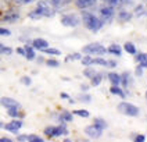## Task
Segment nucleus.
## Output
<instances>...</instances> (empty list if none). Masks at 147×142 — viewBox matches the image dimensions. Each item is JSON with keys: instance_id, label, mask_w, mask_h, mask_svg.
<instances>
[{"instance_id": "18", "label": "nucleus", "mask_w": 147, "mask_h": 142, "mask_svg": "<svg viewBox=\"0 0 147 142\" xmlns=\"http://www.w3.org/2000/svg\"><path fill=\"white\" fill-rule=\"evenodd\" d=\"M58 120H60V123H71L74 120V114L69 113V111H63L58 116Z\"/></svg>"}, {"instance_id": "1", "label": "nucleus", "mask_w": 147, "mask_h": 142, "mask_svg": "<svg viewBox=\"0 0 147 142\" xmlns=\"http://www.w3.org/2000/svg\"><path fill=\"white\" fill-rule=\"evenodd\" d=\"M53 16H54V10L50 7L46 1H39L36 8L28 14V17L31 20H40V18H45V17H53Z\"/></svg>"}, {"instance_id": "17", "label": "nucleus", "mask_w": 147, "mask_h": 142, "mask_svg": "<svg viewBox=\"0 0 147 142\" xmlns=\"http://www.w3.org/2000/svg\"><path fill=\"white\" fill-rule=\"evenodd\" d=\"M110 92H111V95L119 96V98H125V96H126V93L122 91V88H119V85H111Z\"/></svg>"}, {"instance_id": "6", "label": "nucleus", "mask_w": 147, "mask_h": 142, "mask_svg": "<svg viewBox=\"0 0 147 142\" xmlns=\"http://www.w3.org/2000/svg\"><path fill=\"white\" fill-rule=\"evenodd\" d=\"M98 14H100V20L104 24H111L115 17V8L113 6H110V4H107V6H103L100 8Z\"/></svg>"}, {"instance_id": "22", "label": "nucleus", "mask_w": 147, "mask_h": 142, "mask_svg": "<svg viewBox=\"0 0 147 142\" xmlns=\"http://www.w3.org/2000/svg\"><path fill=\"white\" fill-rule=\"evenodd\" d=\"M24 50H25V57L28 58V60H33V58L36 57V54H35V48H33V46L25 45Z\"/></svg>"}, {"instance_id": "4", "label": "nucleus", "mask_w": 147, "mask_h": 142, "mask_svg": "<svg viewBox=\"0 0 147 142\" xmlns=\"http://www.w3.org/2000/svg\"><path fill=\"white\" fill-rule=\"evenodd\" d=\"M118 111L122 113V114H125V116H128V117H138L140 110L138 106H135V105H132V103L121 102V103L118 105Z\"/></svg>"}, {"instance_id": "34", "label": "nucleus", "mask_w": 147, "mask_h": 142, "mask_svg": "<svg viewBox=\"0 0 147 142\" xmlns=\"http://www.w3.org/2000/svg\"><path fill=\"white\" fill-rule=\"evenodd\" d=\"M96 74V71H94V70H93V68H90V66H88V68H86V70H83V75H85V77H86V78H92V77H93V75Z\"/></svg>"}, {"instance_id": "35", "label": "nucleus", "mask_w": 147, "mask_h": 142, "mask_svg": "<svg viewBox=\"0 0 147 142\" xmlns=\"http://www.w3.org/2000/svg\"><path fill=\"white\" fill-rule=\"evenodd\" d=\"M78 100H81V102H85V103H89L90 100H92V96H90L89 93H82L78 96Z\"/></svg>"}, {"instance_id": "28", "label": "nucleus", "mask_w": 147, "mask_h": 142, "mask_svg": "<svg viewBox=\"0 0 147 142\" xmlns=\"http://www.w3.org/2000/svg\"><path fill=\"white\" fill-rule=\"evenodd\" d=\"M7 114L10 117H13V118H21V117H24V114L20 111V109H17V107L7 109Z\"/></svg>"}, {"instance_id": "19", "label": "nucleus", "mask_w": 147, "mask_h": 142, "mask_svg": "<svg viewBox=\"0 0 147 142\" xmlns=\"http://www.w3.org/2000/svg\"><path fill=\"white\" fill-rule=\"evenodd\" d=\"M133 14H135V17L147 16V7H144V4H138L133 10Z\"/></svg>"}, {"instance_id": "25", "label": "nucleus", "mask_w": 147, "mask_h": 142, "mask_svg": "<svg viewBox=\"0 0 147 142\" xmlns=\"http://www.w3.org/2000/svg\"><path fill=\"white\" fill-rule=\"evenodd\" d=\"M108 79H110L111 85H121V75L117 74V73H110Z\"/></svg>"}, {"instance_id": "44", "label": "nucleus", "mask_w": 147, "mask_h": 142, "mask_svg": "<svg viewBox=\"0 0 147 142\" xmlns=\"http://www.w3.org/2000/svg\"><path fill=\"white\" fill-rule=\"evenodd\" d=\"M17 53H18V54H21V56H25L24 48H18V49H17Z\"/></svg>"}, {"instance_id": "20", "label": "nucleus", "mask_w": 147, "mask_h": 142, "mask_svg": "<svg viewBox=\"0 0 147 142\" xmlns=\"http://www.w3.org/2000/svg\"><path fill=\"white\" fill-rule=\"evenodd\" d=\"M103 77H104V74L96 73V74L90 78V85H92V86H98V85L101 84V81H103Z\"/></svg>"}, {"instance_id": "36", "label": "nucleus", "mask_w": 147, "mask_h": 142, "mask_svg": "<svg viewBox=\"0 0 147 142\" xmlns=\"http://www.w3.org/2000/svg\"><path fill=\"white\" fill-rule=\"evenodd\" d=\"M107 4H110V6H113V7H117V6H121L123 3V0H104Z\"/></svg>"}, {"instance_id": "45", "label": "nucleus", "mask_w": 147, "mask_h": 142, "mask_svg": "<svg viewBox=\"0 0 147 142\" xmlns=\"http://www.w3.org/2000/svg\"><path fill=\"white\" fill-rule=\"evenodd\" d=\"M60 96H61L63 99H68V100H69V95H67V93H61Z\"/></svg>"}, {"instance_id": "26", "label": "nucleus", "mask_w": 147, "mask_h": 142, "mask_svg": "<svg viewBox=\"0 0 147 142\" xmlns=\"http://www.w3.org/2000/svg\"><path fill=\"white\" fill-rule=\"evenodd\" d=\"M50 4L53 6V8H61L64 7V6H67L71 0H49Z\"/></svg>"}, {"instance_id": "8", "label": "nucleus", "mask_w": 147, "mask_h": 142, "mask_svg": "<svg viewBox=\"0 0 147 142\" xmlns=\"http://www.w3.org/2000/svg\"><path fill=\"white\" fill-rule=\"evenodd\" d=\"M83 66H107V60L103 57H92V54H86L81 58Z\"/></svg>"}, {"instance_id": "41", "label": "nucleus", "mask_w": 147, "mask_h": 142, "mask_svg": "<svg viewBox=\"0 0 147 142\" xmlns=\"http://www.w3.org/2000/svg\"><path fill=\"white\" fill-rule=\"evenodd\" d=\"M0 35H3V36H10V35H11V31L7 29V28H0Z\"/></svg>"}, {"instance_id": "10", "label": "nucleus", "mask_w": 147, "mask_h": 142, "mask_svg": "<svg viewBox=\"0 0 147 142\" xmlns=\"http://www.w3.org/2000/svg\"><path fill=\"white\" fill-rule=\"evenodd\" d=\"M0 105H1L3 107H6V109H13V107L20 109L21 107L20 102H17V100L13 99V98H8V96H3V98L0 99Z\"/></svg>"}, {"instance_id": "24", "label": "nucleus", "mask_w": 147, "mask_h": 142, "mask_svg": "<svg viewBox=\"0 0 147 142\" xmlns=\"http://www.w3.org/2000/svg\"><path fill=\"white\" fill-rule=\"evenodd\" d=\"M93 124L96 125V127H98L100 130H106L107 127H108V124H107V121L104 120V118H101V117H96L94 120H93Z\"/></svg>"}, {"instance_id": "50", "label": "nucleus", "mask_w": 147, "mask_h": 142, "mask_svg": "<svg viewBox=\"0 0 147 142\" xmlns=\"http://www.w3.org/2000/svg\"><path fill=\"white\" fill-rule=\"evenodd\" d=\"M144 1H146V7H147V0H144Z\"/></svg>"}, {"instance_id": "39", "label": "nucleus", "mask_w": 147, "mask_h": 142, "mask_svg": "<svg viewBox=\"0 0 147 142\" xmlns=\"http://www.w3.org/2000/svg\"><path fill=\"white\" fill-rule=\"evenodd\" d=\"M21 84L25 85V86H29V85L32 84V79H31L29 77H22V78H21Z\"/></svg>"}, {"instance_id": "49", "label": "nucleus", "mask_w": 147, "mask_h": 142, "mask_svg": "<svg viewBox=\"0 0 147 142\" xmlns=\"http://www.w3.org/2000/svg\"><path fill=\"white\" fill-rule=\"evenodd\" d=\"M144 96H146V102H147V91H146V95H144Z\"/></svg>"}, {"instance_id": "43", "label": "nucleus", "mask_w": 147, "mask_h": 142, "mask_svg": "<svg viewBox=\"0 0 147 142\" xmlns=\"http://www.w3.org/2000/svg\"><path fill=\"white\" fill-rule=\"evenodd\" d=\"M107 67H117V61H114V60L107 61Z\"/></svg>"}, {"instance_id": "42", "label": "nucleus", "mask_w": 147, "mask_h": 142, "mask_svg": "<svg viewBox=\"0 0 147 142\" xmlns=\"http://www.w3.org/2000/svg\"><path fill=\"white\" fill-rule=\"evenodd\" d=\"M142 74H143V67L139 64V66L136 67V75H139V77H140Z\"/></svg>"}, {"instance_id": "27", "label": "nucleus", "mask_w": 147, "mask_h": 142, "mask_svg": "<svg viewBox=\"0 0 147 142\" xmlns=\"http://www.w3.org/2000/svg\"><path fill=\"white\" fill-rule=\"evenodd\" d=\"M123 49H125V52L126 53H129V54H136L138 53V49H136V46L132 43V42H126L125 45H123Z\"/></svg>"}, {"instance_id": "16", "label": "nucleus", "mask_w": 147, "mask_h": 142, "mask_svg": "<svg viewBox=\"0 0 147 142\" xmlns=\"http://www.w3.org/2000/svg\"><path fill=\"white\" fill-rule=\"evenodd\" d=\"M135 56L138 64H140L143 68H147V53H136Z\"/></svg>"}, {"instance_id": "12", "label": "nucleus", "mask_w": 147, "mask_h": 142, "mask_svg": "<svg viewBox=\"0 0 147 142\" xmlns=\"http://www.w3.org/2000/svg\"><path fill=\"white\" fill-rule=\"evenodd\" d=\"M17 141L20 142H43V138L38 137V135H18Z\"/></svg>"}, {"instance_id": "40", "label": "nucleus", "mask_w": 147, "mask_h": 142, "mask_svg": "<svg viewBox=\"0 0 147 142\" xmlns=\"http://www.w3.org/2000/svg\"><path fill=\"white\" fill-rule=\"evenodd\" d=\"M133 141H135V142H144V141H146V135L139 134V135H136V137L133 138Z\"/></svg>"}, {"instance_id": "47", "label": "nucleus", "mask_w": 147, "mask_h": 142, "mask_svg": "<svg viewBox=\"0 0 147 142\" xmlns=\"http://www.w3.org/2000/svg\"><path fill=\"white\" fill-rule=\"evenodd\" d=\"M81 89H82V91L86 92L88 89H89V86H88V85H81Z\"/></svg>"}, {"instance_id": "21", "label": "nucleus", "mask_w": 147, "mask_h": 142, "mask_svg": "<svg viewBox=\"0 0 147 142\" xmlns=\"http://www.w3.org/2000/svg\"><path fill=\"white\" fill-rule=\"evenodd\" d=\"M131 73H128V71H125V73H122V75H121V85H122L123 88H128L129 85H131Z\"/></svg>"}, {"instance_id": "7", "label": "nucleus", "mask_w": 147, "mask_h": 142, "mask_svg": "<svg viewBox=\"0 0 147 142\" xmlns=\"http://www.w3.org/2000/svg\"><path fill=\"white\" fill-rule=\"evenodd\" d=\"M81 22V18L76 16V14H74V13H69V14H64V16L61 17V24L64 25V26H68V28H75V26H78Z\"/></svg>"}, {"instance_id": "46", "label": "nucleus", "mask_w": 147, "mask_h": 142, "mask_svg": "<svg viewBox=\"0 0 147 142\" xmlns=\"http://www.w3.org/2000/svg\"><path fill=\"white\" fill-rule=\"evenodd\" d=\"M0 142H11V138H0Z\"/></svg>"}, {"instance_id": "11", "label": "nucleus", "mask_w": 147, "mask_h": 142, "mask_svg": "<svg viewBox=\"0 0 147 142\" xmlns=\"http://www.w3.org/2000/svg\"><path fill=\"white\" fill-rule=\"evenodd\" d=\"M21 127H22V121H21V120H17V118H14L11 123H7V124L3 125V128H4V130H7V131L14 132V134L18 132V130H20Z\"/></svg>"}, {"instance_id": "48", "label": "nucleus", "mask_w": 147, "mask_h": 142, "mask_svg": "<svg viewBox=\"0 0 147 142\" xmlns=\"http://www.w3.org/2000/svg\"><path fill=\"white\" fill-rule=\"evenodd\" d=\"M3 125H4V123H3V121H0V128H3Z\"/></svg>"}, {"instance_id": "9", "label": "nucleus", "mask_w": 147, "mask_h": 142, "mask_svg": "<svg viewBox=\"0 0 147 142\" xmlns=\"http://www.w3.org/2000/svg\"><path fill=\"white\" fill-rule=\"evenodd\" d=\"M85 134H86L89 138L98 139V138H101V135H103V130H100L98 127H96L94 124H92V125H88V127L85 128Z\"/></svg>"}, {"instance_id": "23", "label": "nucleus", "mask_w": 147, "mask_h": 142, "mask_svg": "<svg viewBox=\"0 0 147 142\" xmlns=\"http://www.w3.org/2000/svg\"><path fill=\"white\" fill-rule=\"evenodd\" d=\"M107 53H111L114 56H121L122 54V48L119 45H111L108 49H107Z\"/></svg>"}, {"instance_id": "13", "label": "nucleus", "mask_w": 147, "mask_h": 142, "mask_svg": "<svg viewBox=\"0 0 147 142\" xmlns=\"http://www.w3.org/2000/svg\"><path fill=\"white\" fill-rule=\"evenodd\" d=\"M97 0H75V6L81 10H86V8L92 7Z\"/></svg>"}, {"instance_id": "14", "label": "nucleus", "mask_w": 147, "mask_h": 142, "mask_svg": "<svg viewBox=\"0 0 147 142\" xmlns=\"http://www.w3.org/2000/svg\"><path fill=\"white\" fill-rule=\"evenodd\" d=\"M32 46L35 48V49L42 50V49H45V48H47V46H49V42L45 41V39L38 38V39H33L32 41Z\"/></svg>"}, {"instance_id": "30", "label": "nucleus", "mask_w": 147, "mask_h": 142, "mask_svg": "<svg viewBox=\"0 0 147 142\" xmlns=\"http://www.w3.org/2000/svg\"><path fill=\"white\" fill-rule=\"evenodd\" d=\"M42 52L43 53H47V54H50V56H60L61 54V52L58 49H53V48H45V49H42Z\"/></svg>"}, {"instance_id": "3", "label": "nucleus", "mask_w": 147, "mask_h": 142, "mask_svg": "<svg viewBox=\"0 0 147 142\" xmlns=\"http://www.w3.org/2000/svg\"><path fill=\"white\" fill-rule=\"evenodd\" d=\"M67 134H68V128H67L65 123L45 128V135L49 137V138H57V137H63V135H67Z\"/></svg>"}, {"instance_id": "15", "label": "nucleus", "mask_w": 147, "mask_h": 142, "mask_svg": "<svg viewBox=\"0 0 147 142\" xmlns=\"http://www.w3.org/2000/svg\"><path fill=\"white\" fill-rule=\"evenodd\" d=\"M20 18V14L17 11H8L3 16V21H7V22H14Z\"/></svg>"}, {"instance_id": "29", "label": "nucleus", "mask_w": 147, "mask_h": 142, "mask_svg": "<svg viewBox=\"0 0 147 142\" xmlns=\"http://www.w3.org/2000/svg\"><path fill=\"white\" fill-rule=\"evenodd\" d=\"M132 16H133V14H131V13H128V11L123 10V11H121V13L118 14V21H119V22H126V21H129L132 18Z\"/></svg>"}, {"instance_id": "32", "label": "nucleus", "mask_w": 147, "mask_h": 142, "mask_svg": "<svg viewBox=\"0 0 147 142\" xmlns=\"http://www.w3.org/2000/svg\"><path fill=\"white\" fill-rule=\"evenodd\" d=\"M11 53H13V49H11V48H8L6 45L0 43V54H11Z\"/></svg>"}, {"instance_id": "38", "label": "nucleus", "mask_w": 147, "mask_h": 142, "mask_svg": "<svg viewBox=\"0 0 147 142\" xmlns=\"http://www.w3.org/2000/svg\"><path fill=\"white\" fill-rule=\"evenodd\" d=\"M13 3H16V4H31L33 1H36V0H11Z\"/></svg>"}, {"instance_id": "37", "label": "nucleus", "mask_w": 147, "mask_h": 142, "mask_svg": "<svg viewBox=\"0 0 147 142\" xmlns=\"http://www.w3.org/2000/svg\"><path fill=\"white\" fill-rule=\"evenodd\" d=\"M46 64L49 67H58L60 66V63H58L57 60H54V58H49V60H46Z\"/></svg>"}, {"instance_id": "31", "label": "nucleus", "mask_w": 147, "mask_h": 142, "mask_svg": "<svg viewBox=\"0 0 147 142\" xmlns=\"http://www.w3.org/2000/svg\"><path fill=\"white\" fill-rule=\"evenodd\" d=\"M72 114H76V116L83 117V118H88V117H90V113L88 111V110H85V109H78V110H74Z\"/></svg>"}, {"instance_id": "2", "label": "nucleus", "mask_w": 147, "mask_h": 142, "mask_svg": "<svg viewBox=\"0 0 147 142\" xmlns=\"http://www.w3.org/2000/svg\"><path fill=\"white\" fill-rule=\"evenodd\" d=\"M82 21H83V25L89 29V31H92V32H97V31H100L101 28H103V21L98 18V17H96L94 14H92V13H82Z\"/></svg>"}, {"instance_id": "33", "label": "nucleus", "mask_w": 147, "mask_h": 142, "mask_svg": "<svg viewBox=\"0 0 147 142\" xmlns=\"http://www.w3.org/2000/svg\"><path fill=\"white\" fill-rule=\"evenodd\" d=\"M82 56L81 53H72V54H68L65 57V61H74V60H81Z\"/></svg>"}, {"instance_id": "5", "label": "nucleus", "mask_w": 147, "mask_h": 142, "mask_svg": "<svg viewBox=\"0 0 147 142\" xmlns=\"http://www.w3.org/2000/svg\"><path fill=\"white\" fill-rule=\"evenodd\" d=\"M82 52H83V53H86V54L103 56V54H106L107 53V49L101 45V43H96V42H93V43H89V45L83 46V48H82Z\"/></svg>"}]
</instances>
